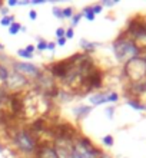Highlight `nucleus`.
<instances>
[{"label": "nucleus", "instance_id": "f257e3e1", "mask_svg": "<svg viewBox=\"0 0 146 158\" xmlns=\"http://www.w3.org/2000/svg\"><path fill=\"white\" fill-rule=\"evenodd\" d=\"M112 49L116 59L123 62V63H126L127 60L133 59V58H138L142 53V50L138 47V45L130 38H127L126 35H122L115 40L112 45Z\"/></svg>", "mask_w": 146, "mask_h": 158}, {"label": "nucleus", "instance_id": "f03ea898", "mask_svg": "<svg viewBox=\"0 0 146 158\" xmlns=\"http://www.w3.org/2000/svg\"><path fill=\"white\" fill-rule=\"evenodd\" d=\"M123 76L130 84H138L146 79V62L142 56L133 58L123 65Z\"/></svg>", "mask_w": 146, "mask_h": 158}, {"label": "nucleus", "instance_id": "7ed1b4c3", "mask_svg": "<svg viewBox=\"0 0 146 158\" xmlns=\"http://www.w3.org/2000/svg\"><path fill=\"white\" fill-rule=\"evenodd\" d=\"M13 142L16 145V148L25 154L36 152L37 147H39V141L36 138V135H33L30 129H26V128L16 131V134L13 135Z\"/></svg>", "mask_w": 146, "mask_h": 158}, {"label": "nucleus", "instance_id": "20e7f679", "mask_svg": "<svg viewBox=\"0 0 146 158\" xmlns=\"http://www.w3.org/2000/svg\"><path fill=\"white\" fill-rule=\"evenodd\" d=\"M103 154L96 145L86 137H77L74 141V148L72 152V158H99Z\"/></svg>", "mask_w": 146, "mask_h": 158}, {"label": "nucleus", "instance_id": "39448f33", "mask_svg": "<svg viewBox=\"0 0 146 158\" xmlns=\"http://www.w3.org/2000/svg\"><path fill=\"white\" fill-rule=\"evenodd\" d=\"M13 68H14V72L20 73L22 76L25 78H32V79H37L40 76V71L37 66L32 65V63H27V62H13Z\"/></svg>", "mask_w": 146, "mask_h": 158}, {"label": "nucleus", "instance_id": "423d86ee", "mask_svg": "<svg viewBox=\"0 0 146 158\" xmlns=\"http://www.w3.org/2000/svg\"><path fill=\"white\" fill-rule=\"evenodd\" d=\"M89 101H90L92 105H103L107 102H118L119 95L116 92H99L89 96Z\"/></svg>", "mask_w": 146, "mask_h": 158}, {"label": "nucleus", "instance_id": "0eeeda50", "mask_svg": "<svg viewBox=\"0 0 146 158\" xmlns=\"http://www.w3.org/2000/svg\"><path fill=\"white\" fill-rule=\"evenodd\" d=\"M27 84H29L27 79L25 78V76H22L20 73L14 72V71L12 73H9V78H7V81L4 82L6 88L12 89V91H19L22 88H25Z\"/></svg>", "mask_w": 146, "mask_h": 158}, {"label": "nucleus", "instance_id": "6e6552de", "mask_svg": "<svg viewBox=\"0 0 146 158\" xmlns=\"http://www.w3.org/2000/svg\"><path fill=\"white\" fill-rule=\"evenodd\" d=\"M10 101V109H12V117H19L22 112L25 111V101L22 98L20 92H14L9 95Z\"/></svg>", "mask_w": 146, "mask_h": 158}, {"label": "nucleus", "instance_id": "1a4fd4ad", "mask_svg": "<svg viewBox=\"0 0 146 158\" xmlns=\"http://www.w3.org/2000/svg\"><path fill=\"white\" fill-rule=\"evenodd\" d=\"M36 154H37V158H59L56 151H54L53 145L50 144L39 145L37 150H36Z\"/></svg>", "mask_w": 146, "mask_h": 158}, {"label": "nucleus", "instance_id": "9d476101", "mask_svg": "<svg viewBox=\"0 0 146 158\" xmlns=\"http://www.w3.org/2000/svg\"><path fill=\"white\" fill-rule=\"evenodd\" d=\"M92 111V106H87V105H79L76 108H73V114L76 115L77 119H83L85 117H87Z\"/></svg>", "mask_w": 146, "mask_h": 158}, {"label": "nucleus", "instance_id": "9b49d317", "mask_svg": "<svg viewBox=\"0 0 146 158\" xmlns=\"http://www.w3.org/2000/svg\"><path fill=\"white\" fill-rule=\"evenodd\" d=\"M127 105L133 108V109H138V111H146V105L143 104H140L139 101H136V99H129L127 101Z\"/></svg>", "mask_w": 146, "mask_h": 158}, {"label": "nucleus", "instance_id": "f8f14e48", "mask_svg": "<svg viewBox=\"0 0 146 158\" xmlns=\"http://www.w3.org/2000/svg\"><path fill=\"white\" fill-rule=\"evenodd\" d=\"M80 46L83 47V50L87 53V52H93V50H95V47H96V43L87 42L86 39H82V40H80Z\"/></svg>", "mask_w": 146, "mask_h": 158}, {"label": "nucleus", "instance_id": "ddd939ff", "mask_svg": "<svg viewBox=\"0 0 146 158\" xmlns=\"http://www.w3.org/2000/svg\"><path fill=\"white\" fill-rule=\"evenodd\" d=\"M83 16H85V17H86L87 20H90V22H93V20H95V17H96V16H95V13H93V10H92V6H87V7H85V9H83Z\"/></svg>", "mask_w": 146, "mask_h": 158}, {"label": "nucleus", "instance_id": "4468645a", "mask_svg": "<svg viewBox=\"0 0 146 158\" xmlns=\"http://www.w3.org/2000/svg\"><path fill=\"white\" fill-rule=\"evenodd\" d=\"M12 23H14V16L13 14H9V16H4V17H1V20H0V25L1 26H10Z\"/></svg>", "mask_w": 146, "mask_h": 158}, {"label": "nucleus", "instance_id": "2eb2a0df", "mask_svg": "<svg viewBox=\"0 0 146 158\" xmlns=\"http://www.w3.org/2000/svg\"><path fill=\"white\" fill-rule=\"evenodd\" d=\"M9 69H7L6 66H3L1 63H0V81L1 82H6L7 78H9Z\"/></svg>", "mask_w": 146, "mask_h": 158}, {"label": "nucleus", "instance_id": "dca6fc26", "mask_svg": "<svg viewBox=\"0 0 146 158\" xmlns=\"http://www.w3.org/2000/svg\"><path fill=\"white\" fill-rule=\"evenodd\" d=\"M20 29H22V25L17 23V22H14V23H12V25L9 26V33H10V35H17V33L20 32Z\"/></svg>", "mask_w": 146, "mask_h": 158}, {"label": "nucleus", "instance_id": "f3484780", "mask_svg": "<svg viewBox=\"0 0 146 158\" xmlns=\"http://www.w3.org/2000/svg\"><path fill=\"white\" fill-rule=\"evenodd\" d=\"M7 99H9V93H7V91L4 89V88L0 86V106L3 105Z\"/></svg>", "mask_w": 146, "mask_h": 158}, {"label": "nucleus", "instance_id": "a211bd4d", "mask_svg": "<svg viewBox=\"0 0 146 158\" xmlns=\"http://www.w3.org/2000/svg\"><path fill=\"white\" fill-rule=\"evenodd\" d=\"M62 14H63V19L67 17V19H70L73 17V7H65V9H62Z\"/></svg>", "mask_w": 146, "mask_h": 158}, {"label": "nucleus", "instance_id": "6ab92c4d", "mask_svg": "<svg viewBox=\"0 0 146 158\" xmlns=\"http://www.w3.org/2000/svg\"><path fill=\"white\" fill-rule=\"evenodd\" d=\"M36 49H37V50H40V52L46 50V49H47V42H46L45 39H42V38H39V43H37V46H36Z\"/></svg>", "mask_w": 146, "mask_h": 158}, {"label": "nucleus", "instance_id": "aec40b11", "mask_svg": "<svg viewBox=\"0 0 146 158\" xmlns=\"http://www.w3.org/2000/svg\"><path fill=\"white\" fill-rule=\"evenodd\" d=\"M17 55H19L20 58H25V59H33V55L26 52L25 49H19V50H17Z\"/></svg>", "mask_w": 146, "mask_h": 158}, {"label": "nucleus", "instance_id": "412c9836", "mask_svg": "<svg viewBox=\"0 0 146 158\" xmlns=\"http://www.w3.org/2000/svg\"><path fill=\"white\" fill-rule=\"evenodd\" d=\"M102 142L106 145V147H112L115 141H113V137H112V135H105V137L102 138Z\"/></svg>", "mask_w": 146, "mask_h": 158}, {"label": "nucleus", "instance_id": "4be33fe9", "mask_svg": "<svg viewBox=\"0 0 146 158\" xmlns=\"http://www.w3.org/2000/svg\"><path fill=\"white\" fill-rule=\"evenodd\" d=\"M82 16H83L82 13H74V14H73V17H72V27H74V26H77V25H79V22H80V19H82Z\"/></svg>", "mask_w": 146, "mask_h": 158}, {"label": "nucleus", "instance_id": "5701e85b", "mask_svg": "<svg viewBox=\"0 0 146 158\" xmlns=\"http://www.w3.org/2000/svg\"><path fill=\"white\" fill-rule=\"evenodd\" d=\"M53 16L54 17H57V19H63V14H62V9L57 6L53 7Z\"/></svg>", "mask_w": 146, "mask_h": 158}, {"label": "nucleus", "instance_id": "b1692460", "mask_svg": "<svg viewBox=\"0 0 146 158\" xmlns=\"http://www.w3.org/2000/svg\"><path fill=\"white\" fill-rule=\"evenodd\" d=\"M65 33H66V29H65V27H57V29H56V36H57V39L65 38Z\"/></svg>", "mask_w": 146, "mask_h": 158}, {"label": "nucleus", "instance_id": "393cba45", "mask_svg": "<svg viewBox=\"0 0 146 158\" xmlns=\"http://www.w3.org/2000/svg\"><path fill=\"white\" fill-rule=\"evenodd\" d=\"M73 36H74V30H73V27H67L66 33H65V38H66V39H73Z\"/></svg>", "mask_w": 146, "mask_h": 158}, {"label": "nucleus", "instance_id": "a878e982", "mask_svg": "<svg viewBox=\"0 0 146 158\" xmlns=\"http://www.w3.org/2000/svg\"><path fill=\"white\" fill-rule=\"evenodd\" d=\"M102 9H103V6H102V5H93L92 6V10H93V13H95V16H96V14H99L100 12H102Z\"/></svg>", "mask_w": 146, "mask_h": 158}, {"label": "nucleus", "instance_id": "bb28decb", "mask_svg": "<svg viewBox=\"0 0 146 158\" xmlns=\"http://www.w3.org/2000/svg\"><path fill=\"white\" fill-rule=\"evenodd\" d=\"M106 114H107V118L112 119L113 118V114H115V106H107V108H106Z\"/></svg>", "mask_w": 146, "mask_h": 158}, {"label": "nucleus", "instance_id": "cd10ccee", "mask_svg": "<svg viewBox=\"0 0 146 158\" xmlns=\"http://www.w3.org/2000/svg\"><path fill=\"white\" fill-rule=\"evenodd\" d=\"M118 2H119V0H113V2H110V0H103L100 5H102V6H115Z\"/></svg>", "mask_w": 146, "mask_h": 158}, {"label": "nucleus", "instance_id": "c85d7f7f", "mask_svg": "<svg viewBox=\"0 0 146 158\" xmlns=\"http://www.w3.org/2000/svg\"><path fill=\"white\" fill-rule=\"evenodd\" d=\"M25 50H26V52H29V53H32V55H33V52H34V50H36V46H34V45H27V46H26V49H25Z\"/></svg>", "mask_w": 146, "mask_h": 158}, {"label": "nucleus", "instance_id": "c756f323", "mask_svg": "<svg viewBox=\"0 0 146 158\" xmlns=\"http://www.w3.org/2000/svg\"><path fill=\"white\" fill-rule=\"evenodd\" d=\"M29 17H30V19H32V20H36V17H37V12H36V10H33V9H32V10L29 12Z\"/></svg>", "mask_w": 146, "mask_h": 158}, {"label": "nucleus", "instance_id": "7c9ffc66", "mask_svg": "<svg viewBox=\"0 0 146 158\" xmlns=\"http://www.w3.org/2000/svg\"><path fill=\"white\" fill-rule=\"evenodd\" d=\"M47 49L53 52L54 49H56V43H54V42H47Z\"/></svg>", "mask_w": 146, "mask_h": 158}, {"label": "nucleus", "instance_id": "2f4dec72", "mask_svg": "<svg viewBox=\"0 0 146 158\" xmlns=\"http://www.w3.org/2000/svg\"><path fill=\"white\" fill-rule=\"evenodd\" d=\"M66 38H60V39H57V43L56 45H59V46H65L66 45Z\"/></svg>", "mask_w": 146, "mask_h": 158}, {"label": "nucleus", "instance_id": "473e14b6", "mask_svg": "<svg viewBox=\"0 0 146 158\" xmlns=\"http://www.w3.org/2000/svg\"><path fill=\"white\" fill-rule=\"evenodd\" d=\"M0 12H1V16H3V17H4V16H9V10H7V7H1V10H0Z\"/></svg>", "mask_w": 146, "mask_h": 158}, {"label": "nucleus", "instance_id": "72a5a7b5", "mask_svg": "<svg viewBox=\"0 0 146 158\" xmlns=\"http://www.w3.org/2000/svg\"><path fill=\"white\" fill-rule=\"evenodd\" d=\"M7 6H17V0H9V2H7Z\"/></svg>", "mask_w": 146, "mask_h": 158}, {"label": "nucleus", "instance_id": "f704fd0d", "mask_svg": "<svg viewBox=\"0 0 146 158\" xmlns=\"http://www.w3.org/2000/svg\"><path fill=\"white\" fill-rule=\"evenodd\" d=\"M30 3H32V5H42V3H45V2H43V0H32Z\"/></svg>", "mask_w": 146, "mask_h": 158}, {"label": "nucleus", "instance_id": "c9c22d12", "mask_svg": "<svg viewBox=\"0 0 146 158\" xmlns=\"http://www.w3.org/2000/svg\"><path fill=\"white\" fill-rule=\"evenodd\" d=\"M99 158H112V157H110L109 154H105V152H103V154H102V155H100Z\"/></svg>", "mask_w": 146, "mask_h": 158}, {"label": "nucleus", "instance_id": "e433bc0d", "mask_svg": "<svg viewBox=\"0 0 146 158\" xmlns=\"http://www.w3.org/2000/svg\"><path fill=\"white\" fill-rule=\"evenodd\" d=\"M0 50H3V45L1 43H0Z\"/></svg>", "mask_w": 146, "mask_h": 158}, {"label": "nucleus", "instance_id": "4c0bfd02", "mask_svg": "<svg viewBox=\"0 0 146 158\" xmlns=\"http://www.w3.org/2000/svg\"><path fill=\"white\" fill-rule=\"evenodd\" d=\"M1 150H3V148H1V145H0V151H1Z\"/></svg>", "mask_w": 146, "mask_h": 158}, {"label": "nucleus", "instance_id": "58836bf2", "mask_svg": "<svg viewBox=\"0 0 146 158\" xmlns=\"http://www.w3.org/2000/svg\"><path fill=\"white\" fill-rule=\"evenodd\" d=\"M0 7H1V2H0Z\"/></svg>", "mask_w": 146, "mask_h": 158}]
</instances>
